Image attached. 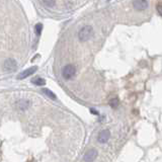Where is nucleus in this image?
I'll return each instance as SVG.
<instances>
[{"label": "nucleus", "instance_id": "obj_1", "mask_svg": "<svg viewBox=\"0 0 162 162\" xmlns=\"http://www.w3.org/2000/svg\"><path fill=\"white\" fill-rule=\"evenodd\" d=\"M94 31L91 25H85L79 31L78 33V38L81 42H86L92 38Z\"/></svg>", "mask_w": 162, "mask_h": 162}, {"label": "nucleus", "instance_id": "obj_2", "mask_svg": "<svg viewBox=\"0 0 162 162\" xmlns=\"http://www.w3.org/2000/svg\"><path fill=\"white\" fill-rule=\"evenodd\" d=\"M16 69H17V63L14 59H12V58H8V59H6L4 61L3 70L5 71V72L11 73V72L16 71Z\"/></svg>", "mask_w": 162, "mask_h": 162}, {"label": "nucleus", "instance_id": "obj_3", "mask_svg": "<svg viewBox=\"0 0 162 162\" xmlns=\"http://www.w3.org/2000/svg\"><path fill=\"white\" fill-rule=\"evenodd\" d=\"M76 73V68L74 65H66L62 70V75L65 79H71L73 78Z\"/></svg>", "mask_w": 162, "mask_h": 162}, {"label": "nucleus", "instance_id": "obj_4", "mask_svg": "<svg viewBox=\"0 0 162 162\" xmlns=\"http://www.w3.org/2000/svg\"><path fill=\"white\" fill-rule=\"evenodd\" d=\"M133 7L136 10H145L148 7V0H134L133 1Z\"/></svg>", "mask_w": 162, "mask_h": 162}, {"label": "nucleus", "instance_id": "obj_5", "mask_svg": "<svg viewBox=\"0 0 162 162\" xmlns=\"http://www.w3.org/2000/svg\"><path fill=\"white\" fill-rule=\"evenodd\" d=\"M110 138V132L108 130H102V132L98 134V137H97V141L102 144H105L107 143Z\"/></svg>", "mask_w": 162, "mask_h": 162}, {"label": "nucleus", "instance_id": "obj_6", "mask_svg": "<svg viewBox=\"0 0 162 162\" xmlns=\"http://www.w3.org/2000/svg\"><path fill=\"white\" fill-rule=\"evenodd\" d=\"M37 70H38V67H36V66H34V67H31V68L26 69V70H25L23 72L20 73L19 75L17 76V78L18 79H25V78H26V77H28L30 75H31V74H34Z\"/></svg>", "mask_w": 162, "mask_h": 162}, {"label": "nucleus", "instance_id": "obj_7", "mask_svg": "<svg viewBox=\"0 0 162 162\" xmlns=\"http://www.w3.org/2000/svg\"><path fill=\"white\" fill-rule=\"evenodd\" d=\"M96 157H97V151L95 149H90L89 151H87L86 154L84 155L83 160L84 161H93Z\"/></svg>", "mask_w": 162, "mask_h": 162}, {"label": "nucleus", "instance_id": "obj_8", "mask_svg": "<svg viewBox=\"0 0 162 162\" xmlns=\"http://www.w3.org/2000/svg\"><path fill=\"white\" fill-rule=\"evenodd\" d=\"M30 105H31V102L28 99H22V100H19V102H17V103H16L17 108H19V110H25L26 108H28Z\"/></svg>", "mask_w": 162, "mask_h": 162}, {"label": "nucleus", "instance_id": "obj_9", "mask_svg": "<svg viewBox=\"0 0 162 162\" xmlns=\"http://www.w3.org/2000/svg\"><path fill=\"white\" fill-rule=\"evenodd\" d=\"M31 81H33L34 84H36V85L38 86H44L45 84H46V80H45L44 78H41V77H36V78H34Z\"/></svg>", "mask_w": 162, "mask_h": 162}, {"label": "nucleus", "instance_id": "obj_10", "mask_svg": "<svg viewBox=\"0 0 162 162\" xmlns=\"http://www.w3.org/2000/svg\"><path fill=\"white\" fill-rule=\"evenodd\" d=\"M43 92L45 94L47 95L48 97H50L51 99H56V94L54 93L53 91H51L50 89H48V88H44L43 89Z\"/></svg>", "mask_w": 162, "mask_h": 162}, {"label": "nucleus", "instance_id": "obj_11", "mask_svg": "<svg viewBox=\"0 0 162 162\" xmlns=\"http://www.w3.org/2000/svg\"><path fill=\"white\" fill-rule=\"evenodd\" d=\"M119 103V102L118 97H113V98H111V99L110 100V105L111 108H118Z\"/></svg>", "mask_w": 162, "mask_h": 162}, {"label": "nucleus", "instance_id": "obj_12", "mask_svg": "<svg viewBox=\"0 0 162 162\" xmlns=\"http://www.w3.org/2000/svg\"><path fill=\"white\" fill-rule=\"evenodd\" d=\"M42 31H43V25H42V23H38V25H36V34H38V36H40Z\"/></svg>", "mask_w": 162, "mask_h": 162}, {"label": "nucleus", "instance_id": "obj_13", "mask_svg": "<svg viewBox=\"0 0 162 162\" xmlns=\"http://www.w3.org/2000/svg\"><path fill=\"white\" fill-rule=\"evenodd\" d=\"M44 3L46 4L48 7H53L56 3V0H44Z\"/></svg>", "mask_w": 162, "mask_h": 162}, {"label": "nucleus", "instance_id": "obj_14", "mask_svg": "<svg viewBox=\"0 0 162 162\" xmlns=\"http://www.w3.org/2000/svg\"><path fill=\"white\" fill-rule=\"evenodd\" d=\"M157 11L160 15H162V3H158L157 5Z\"/></svg>", "mask_w": 162, "mask_h": 162}]
</instances>
